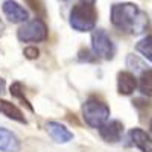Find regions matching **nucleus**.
Instances as JSON below:
<instances>
[{"instance_id":"obj_5","label":"nucleus","mask_w":152,"mask_h":152,"mask_svg":"<svg viewBox=\"0 0 152 152\" xmlns=\"http://www.w3.org/2000/svg\"><path fill=\"white\" fill-rule=\"evenodd\" d=\"M91 50L96 58L110 61L114 56V44L104 29H94L91 35Z\"/></svg>"},{"instance_id":"obj_18","label":"nucleus","mask_w":152,"mask_h":152,"mask_svg":"<svg viewBox=\"0 0 152 152\" xmlns=\"http://www.w3.org/2000/svg\"><path fill=\"white\" fill-rule=\"evenodd\" d=\"M3 31H5V24H3V21L0 20V35L3 34Z\"/></svg>"},{"instance_id":"obj_11","label":"nucleus","mask_w":152,"mask_h":152,"mask_svg":"<svg viewBox=\"0 0 152 152\" xmlns=\"http://www.w3.org/2000/svg\"><path fill=\"white\" fill-rule=\"evenodd\" d=\"M137 88V79L131 72H119L117 75V91L123 96H129Z\"/></svg>"},{"instance_id":"obj_4","label":"nucleus","mask_w":152,"mask_h":152,"mask_svg":"<svg viewBox=\"0 0 152 152\" xmlns=\"http://www.w3.org/2000/svg\"><path fill=\"white\" fill-rule=\"evenodd\" d=\"M47 26L41 18H35L24 23L17 31V38L21 43H41L47 40Z\"/></svg>"},{"instance_id":"obj_12","label":"nucleus","mask_w":152,"mask_h":152,"mask_svg":"<svg viewBox=\"0 0 152 152\" xmlns=\"http://www.w3.org/2000/svg\"><path fill=\"white\" fill-rule=\"evenodd\" d=\"M0 113H2L3 116H6L8 119H11V120H15V122L23 123V125L28 123V120H26V117H24L23 111L18 107H15L14 104H11V102H8V100H5V99H0Z\"/></svg>"},{"instance_id":"obj_1","label":"nucleus","mask_w":152,"mask_h":152,"mask_svg":"<svg viewBox=\"0 0 152 152\" xmlns=\"http://www.w3.org/2000/svg\"><path fill=\"white\" fill-rule=\"evenodd\" d=\"M111 23L117 29L131 34L140 35L148 28V15L135 3H116L111 8Z\"/></svg>"},{"instance_id":"obj_8","label":"nucleus","mask_w":152,"mask_h":152,"mask_svg":"<svg viewBox=\"0 0 152 152\" xmlns=\"http://www.w3.org/2000/svg\"><path fill=\"white\" fill-rule=\"evenodd\" d=\"M128 140L132 146L140 149L142 152H152V138L146 131L140 128H132L128 132Z\"/></svg>"},{"instance_id":"obj_17","label":"nucleus","mask_w":152,"mask_h":152,"mask_svg":"<svg viewBox=\"0 0 152 152\" xmlns=\"http://www.w3.org/2000/svg\"><path fill=\"white\" fill-rule=\"evenodd\" d=\"M5 88H6V82H5V79L2 78V76H0V94L5 91Z\"/></svg>"},{"instance_id":"obj_19","label":"nucleus","mask_w":152,"mask_h":152,"mask_svg":"<svg viewBox=\"0 0 152 152\" xmlns=\"http://www.w3.org/2000/svg\"><path fill=\"white\" fill-rule=\"evenodd\" d=\"M82 2H87V3H94L96 0H82Z\"/></svg>"},{"instance_id":"obj_13","label":"nucleus","mask_w":152,"mask_h":152,"mask_svg":"<svg viewBox=\"0 0 152 152\" xmlns=\"http://www.w3.org/2000/svg\"><path fill=\"white\" fill-rule=\"evenodd\" d=\"M142 94L152 97V70H145L140 76V84H138Z\"/></svg>"},{"instance_id":"obj_3","label":"nucleus","mask_w":152,"mask_h":152,"mask_svg":"<svg viewBox=\"0 0 152 152\" xmlns=\"http://www.w3.org/2000/svg\"><path fill=\"white\" fill-rule=\"evenodd\" d=\"M82 117L90 128L99 129L110 119V107L102 99L90 96L82 105Z\"/></svg>"},{"instance_id":"obj_7","label":"nucleus","mask_w":152,"mask_h":152,"mask_svg":"<svg viewBox=\"0 0 152 152\" xmlns=\"http://www.w3.org/2000/svg\"><path fill=\"white\" fill-rule=\"evenodd\" d=\"M2 11L11 23H24L29 18L28 11L23 6H20L17 2H14V0H6L2 5Z\"/></svg>"},{"instance_id":"obj_10","label":"nucleus","mask_w":152,"mask_h":152,"mask_svg":"<svg viewBox=\"0 0 152 152\" xmlns=\"http://www.w3.org/2000/svg\"><path fill=\"white\" fill-rule=\"evenodd\" d=\"M21 149L20 138L6 128H0V152H18Z\"/></svg>"},{"instance_id":"obj_20","label":"nucleus","mask_w":152,"mask_h":152,"mask_svg":"<svg viewBox=\"0 0 152 152\" xmlns=\"http://www.w3.org/2000/svg\"><path fill=\"white\" fill-rule=\"evenodd\" d=\"M149 128H151V132H152V120H151V125H149Z\"/></svg>"},{"instance_id":"obj_9","label":"nucleus","mask_w":152,"mask_h":152,"mask_svg":"<svg viewBox=\"0 0 152 152\" xmlns=\"http://www.w3.org/2000/svg\"><path fill=\"white\" fill-rule=\"evenodd\" d=\"M46 131L49 132V135L53 138L56 143H69L73 140V132L64 126L59 122H47L46 125Z\"/></svg>"},{"instance_id":"obj_14","label":"nucleus","mask_w":152,"mask_h":152,"mask_svg":"<svg viewBox=\"0 0 152 152\" xmlns=\"http://www.w3.org/2000/svg\"><path fill=\"white\" fill-rule=\"evenodd\" d=\"M135 49H137L138 53H142L146 59H149L152 62V35H148V37L142 38V40L137 43Z\"/></svg>"},{"instance_id":"obj_15","label":"nucleus","mask_w":152,"mask_h":152,"mask_svg":"<svg viewBox=\"0 0 152 152\" xmlns=\"http://www.w3.org/2000/svg\"><path fill=\"white\" fill-rule=\"evenodd\" d=\"M9 90H11V94H12V96H14V97H17V99H20L21 102H23L24 105H26V107H28L31 111H34L32 105L29 104V100L26 99V96H24V88H23V85H21L20 82H14V84L11 85V88H9Z\"/></svg>"},{"instance_id":"obj_6","label":"nucleus","mask_w":152,"mask_h":152,"mask_svg":"<svg viewBox=\"0 0 152 152\" xmlns=\"http://www.w3.org/2000/svg\"><path fill=\"white\" fill-rule=\"evenodd\" d=\"M99 134L108 143H117L123 135V123L120 120H108L99 128Z\"/></svg>"},{"instance_id":"obj_2","label":"nucleus","mask_w":152,"mask_h":152,"mask_svg":"<svg viewBox=\"0 0 152 152\" xmlns=\"http://www.w3.org/2000/svg\"><path fill=\"white\" fill-rule=\"evenodd\" d=\"M97 12L93 6V3H78L70 9L69 23L70 26L78 32H90L94 31L96 26Z\"/></svg>"},{"instance_id":"obj_16","label":"nucleus","mask_w":152,"mask_h":152,"mask_svg":"<svg viewBox=\"0 0 152 152\" xmlns=\"http://www.w3.org/2000/svg\"><path fill=\"white\" fill-rule=\"evenodd\" d=\"M23 55L28 59H37L38 55H40V50H38L37 47H34V46H29V47H26L23 50Z\"/></svg>"}]
</instances>
